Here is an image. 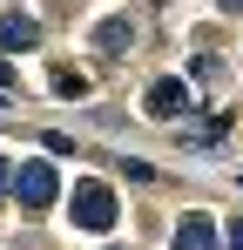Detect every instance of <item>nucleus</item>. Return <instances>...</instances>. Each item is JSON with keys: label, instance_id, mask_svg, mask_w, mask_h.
Listing matches in <instances>:
<instances>
[{"label": "nucleus", "instance_id": "nucleus-2", "mask_svg": "<svg viewBox=\"0 0 243 250\" xmlns=\"http://www.w3.org/2000/svg\"><path fill=\"white\" fill-rule=\"evenodd\" d=\"M14 196H20V209H47L54 196H61V176L34 156V163H20V176H14Z\"/></svg>", "mask_w": 243, "mask_h": 250}, {"label": "nucleus", "instance_id": "nucleus-9", "mask_svg": "<svg viewBox=\"0 0 243 250\" xmlns=\"http://www.w3.org/2000/svg\"><path fill=\"white\" fill-rule=\"evenodd\" d=\"M7 183H14V169H7V156H0V196H7Z\"/></svg>", "mask_w": 243, "mask_h": 250}, {"label": "nucleus", "instance_id": "nucleus-7", "mask_svg": "<svg viewBox=\"0 0 243 250\" xmlns=\"http://www.w3.org/2000/svg\"><path fill=\"white\" fill-rule=\"evenodd\" d=\"M54 88H61V95H88V82H81L75 68H61V75H54Z\"/></svg>", "mask_w": 243, "mask_h": 250}, {"label": "nucleus", "instance_id": "nucleus-6", "mask_svg": "<svg viewBox=\"0 0 243 250\" xmlns=\"http://www.w3.org/2000/svg\"><path fill=\"white\" fill-rule=\"evenodd\" d=\"M128 41H135L128 14H115V21H101V27H95V47H101V54H128Z\"/></svg>", "mask_w": 243, "mask_h": 250}, {"label": "nucleus", "instance_id": "nucleus-8", "mask_svg": "<svg viewBox=\"0 0 243 250\" xmlns=\"http://www.w3.org/2000/svg\"><path fill=\"white\" fill-rule=\"evenodd\" d=\"M230 250H243V216H237V223H230Z\"/></svg>", "mask_w": 243, "mask_h": 250}, {"label": "nucleus", "instance_id": "nucleus-4", "mask_svg": "<svg viewBox=\"0 0 243 250\" xmlns=\"http://www.w3.org/2000/svg\"><path fill=\"white\" fill-rule=\"evenodd\" d=\"M176 250H216V223H209L202 209H189V216L176 223Z\"/></svg>", "mask_w": 243, "mask_h": 250}, {"label": "nucleus", "instance_id": "nucleus-3", "mask_svg": "<svg viewBox=\"0 0 243 250\" xmlns=\"http://www.w3.org/2000/svg\"><path fill=\"white\" fill-rule=\"evenodd\" d=\"M34 41H40L34 14H0V47H7V54H20V47H34Z\"/></svg>", "mask_w": 243, "mask_h": 250}, {"label": "nucleus", "instance_id": "nucleus-1", "mask_svg": "<svg viewBox=\"0 0 243 250\" xmlns=\"http://www.w3.org/2000/svg\"><path fill=\"white\" fill-rule=\"evenodd\" d=\"M68 203H75V223H81V230H95V237H101V230H115V189H108V183L81 176Z\"/></svg>", "mask_w": 243, "mask_h": 250}, {"label": "nucleus", "instance_id": "nucleus-5", "mask_svg": "<svg viewBox=\"0 0 243 250\" xmlns=\"http://www.w3.org/2000/svg\"><path fill=\"white\" fill-rule=\"evenodd\" d=\"M182 108H189V82H156L149 88V115L169 122V115H182Z\"/></svg>", "mask_w": 243, "mask_h": 250}, {"label": "nucleus", "instance_id": "nucleus-10", "mask_svg": "<svg viewBox=\"0 0 243 250\" xmlns=\"http://www.w3.org/2000/svg\"><path fill=\"white\" fill-rule=\"evenodd\" d=\"M223 7H230V14H243V0H223Z\"/></svg>", "mask_w": 243, "mask_h": 250}]
</instances>
